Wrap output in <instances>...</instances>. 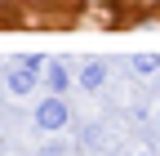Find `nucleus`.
<instances>
[{
    "label": "nucleus",
    "instance_id": "8",
    "mask_svg": "<svg viewBox=\"0 0 160 156\" xmlns=\"http://www.w3.org/2000/svg\"><path fill=\"white\" fill-rule=\"evenodd\" d=\"M142 156H151V152H142Z\"/></svg>",
    "mask_w": 160,
    "mask_h": 156
},
{
    "label": "nucleus",
    "instance_id": "5",
    "mask_svg": "<svg viewBox=\"0 0 160 156\" xmlns=\"http://www.w3.org/2000/svg\"><path fill=\"white\" fill-rule=\"evenodd\" d=\"M133 71H138V76L160 71V58H156V54H138V58H133Z\"/></svg>",
    "mask_w": 160,
    "mask_h": 156
},
{
    "label": "nucleus",
    "instance_id": "6",
    "mask_svg": "<svg viewBox=\"0 0 160 156\" xmlns=\"http://www.w3.org/2000/svg\"><path fill=\"white\" fill-rule=\"evenodd\" d=\"M22 67H27V71H40V67H49V63H45L40 54H22Z\"/></svg>",
    "mask_w": 160,
    "mask_h": 156
},
{
    "label": "nucleus",
    "instance_id": "4",
    "mask_svg": "<svg viewBox=\"0 0 160 156\" xmlns=\"http://www.w3.org/2000/svg\"><path fill=\"white\" fill-rule=\"evenodd\" d=\"M45 81H49L53 94H62V89H67V71L58 67V63H49V67H45Z\"/></svg>",
    "mask_w": 160,
    "mask_h": 156
},
{
    "label": "nucleus",
    "instance_id": "7",
    "mask_svg": "<svg viewBox=\"0 0 160 156\" xmlns=\"http://www.w3.org/2000/svg\"><path fill=\"white\" fill-rule=\"evenodd\" d=\"M40 156H67V152L62 147H49V152H40Z\"/></svg>",
    "mask_w": 160,
    "mask_h": 156
},
{
    "label": "nucleus",
    "instance_id": "3",
    "mask_svg": "<svg viewBox=\"0 0 160 156\" xmlns=\"http://www.w3.org/2000/svg\"><path fill=\"white\" fill-rule=\"evenodd\" d=\"M102 81H107V67L102 63H89L85 71H80V85L85 89H102Z\"/></svg>",
    "mask_w": 160,
    "mask_h": 156
},
{
    "label": "nucleus",
    "instance_id": "2",
    "mask_svg": "<svg viewBox=\"0 0 160 156\" xmlns=\"http://www.w3.org/2000/svg\"><path fill=\"white\" fill-rule=\"evenodd\" d=\"M5 85H9V94H31V89H36V71H27V67H13V71L5 76Z\"/></svg>",
    "mask_w": 160,
    "mask_h": 156
},
{
    "label": "nucleus",
    "instance_id": "1",
    "mask_svg": "<svg viewBox=\"0 0 160 156\" xmlns=\"http://www.w3.org/2000/svg\"><path fill=\"white\" fill-rule=\"evenodd\" d=\"M36 125H40V129H62V125H67V103L58 98V94L45 98V103L36 107Z\"/></svg>",
    "mask_w": 160,
    "mask_h": 156
}]
</instances>
